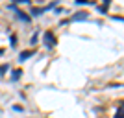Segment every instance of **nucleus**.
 Masks as SVG:
<instances>
[{"label":"nucleus","mask_w":124,"mask_h":118,"mask_svg":"<svg viewBox=\"0 0 124 118\" xmlns=\"http://www.w3.org/2000/svg\"><path fill=\"white\" fill-rule=\"evenodd\" d=\"M33 54H35V50H24L21 56H19V59H21V61H26V59H28V57H31Z\"/></svg>","instance_id":"3"},{"label":"nucleus","mask_w":124,"mask_h":118,"mask_svg":"<svg viewBox=\"0 0 124 118\" xmlns=\"http://www.w3.org/2000/svg\"><path fill=\"white\" fill-rule=\"evenodd\" d=\"M56 37H54V33L52 31H45V46L46 48H52V46H56Z\"/></svg>","instance_id":"1"},{"label":"nucleus","mask_w":124,"mask_h":118,"mask_svg":"<svg viewBox=\"0 0 124 118\" xmlns=\"http://www.w3.org/2000/svg\"><path fill=\"white\" fill-rule=\"evenodd\" d=\"M108 7H109V0H104V4H102V6H100L98 9H100V11H102V13H106V11H108Z\"/></svg>","instance_id":"7"},{"label":"nucleus","mask_w":124,"mask_h":118,"mask_svg":"<svg viewBox=\"0 0 124 118\" xmlns=\"http://www.w3.org/2000/svg\"><path fill=\"white\" fill-rule=\"evenodd\" d=\"M0 54H4V50H0Z\"/></svg>","instance_id":"12"},{"label":"nucleus","mask_w":124,"mask_h":118,"mask_svg":"<svg viewBox=\"0 0 124 118\" xmlns=\"http://www.w3.org/2000/svg\"><path fill=\"white\" fill-rule=\"evenodd\" d=\"M21 74H22V70H21V68H15V70L11 72V79H13V81H17V79L21 77Z\"/></svg>","instance_id":"5"},{"label":"nucleus","mask_w":124,"mask_h":118,"mask_svg":"<svg viewBox=\"0 0 124 118\" xmlns=\"http://www.w3.org/2000/svg\"><path fill=\"white\" fill-rule=\"evenodd\" d=\"M76 4L78 6H89V4H93L91 0H76Z\"/></svg>","instance_id":"9"},{"label":"nucleus","mask_w":124,"mask_h":118,"mask_svg":"<svg viewBox=\"0 0 124 118\" xmlns=\"http://www.w3.org/2000/svg\"><path fill=\"white\" fill-rule=\"evenodd\" d=\"M115 118H124V107H119L117 113H115Z\"/></svg>","instance_id":"8"},{"label":"nucleus","mask_w":124,"mask_h":118,"mask_svg":"<svg viewBox=\"0 0 124 118\" xmlns=\"http://www.w3.org/2000/svg\"><path fill=\"white\" fill-rule=\"evenodd\" d=\"M43 11H46L45 7H31V15H35V17H39L43 13Z\"/></svg>","instance_id":"6"},{"label":"nucleus","mask_w":124,"mask_h":118,"mask_svg":"<svg viewBox=\"0 0 124 118\" xmlns=\"http://www.w3.org/2000/svg\"><path fill=\"white\" fill-rule=\"evenodd\" d=\"M15 44H17V37L11 35V46H15Z\"/></svg>","instance_id":"11"},{"label":"nucleus","mask_w":124,"mask_h":118,"mask_svg":"<svg viewBox=\"0 0 124 118\" xmlns=\"http://www.w3.org/2000/svg\"><path fill=\"white\" fill-rule=\"evenodd\" d=\"M9 9H15V11H17V17H19L21 21H24V22H30V17L26 15L24 11H19V9H17V6H13V4H11V6H9Z\"/></svg>","instance_id":"2"},{"label":"nucleus","mask_w":124,"mask_h":118,"mask_svg":"<svg viewBox=\"0 0 124 118\" xmlns=\"http://www.w3.org/2000/svg\"><path fill=\"white\" fill-rule=\"evenodd\" d=\"M85 19H87V13H85V11H82V13H76L70 21H85Z\"/></svg>","instance_id":"4"},{"label":"nucleus","mask_w":124,"mask_h":118,"mask_svg":"<svg viewBox=\"0 0 124 118\" xmlns=\"http://www.w3.org/2000/svg\"><path fill=\"white\" fill-rule=\"evenodd\" d=\"M8 72V65H0V76H4Z\"/></svg>","instance_id":"10"}]
</instances>
